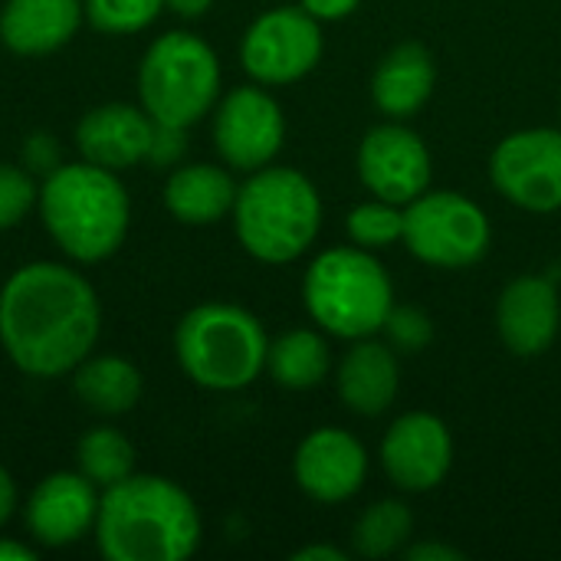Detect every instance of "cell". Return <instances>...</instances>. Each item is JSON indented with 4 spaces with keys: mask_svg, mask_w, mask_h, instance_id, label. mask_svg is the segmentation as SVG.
<instances>
[{
    "mask_svg": "<svg viewBox=\"0 0 561 561\" xmlns=\"http://www.w3.org/2000/svg\"><path fill=\"white\" fill-rule=\"evenodd\" d=\"M362 0H299V7L306 13H312L319 23H335V20H345L358 10Z\"/></svg>",
    "mask_w": 561,
    "mask_h": 561,
    "instance_id": "32",
    "label": "cell"
},
{
    "mask_svg": "<svg viewBox=\"0 0 561 561\" xmlns=\"http://www.w3.org/2000/svg\"><path fill=\"white\" fill-rule=\"evenodd\" d=\"M302 299L316 325L335 339L358 342L385 329L394 286L371 250L332 247L309 263Z\"/></svg>",
    "mask_w": 561,
    "mask_h": 561,
    "instance_id": "5",
    "label": "cell"
},
{
    "mask_svg": "<svg viewBox=\"0 0 561 561\" xmlns=\"http://www.w3.org/2000/svg\"><path fill=\"white\" fill-rule=\"evenodd\" d=\"M401 385L398 352L391 345L358 339L339 365V398L348 411L362 417L385 414Z\"/></svg>",
    "mask_w": 561,
    "mask_h": 561,
    "instance_id": "19",
    "label": "cell"
},
{
    "mask_svg": "<svg viewBox=\"0 0 561 561\" xmlns=\"http://www.w3.org/2000/svg\"><path fill=\"white\" fill-rule=\"evenodd\" d=\"M154 138V118L128 102H105L82 115L76 125V145L82 161L108 171H125L148 161Z\"/></svg>",
    "mask_w": 561,
    "mask_h": 561,
    "instance_id": "16",
    "label": "cell"
},
{
    "mask_svg": "<svg viewBox=\"0 0 561 561\" xmlns=\"http://www.w3.org/2000/svg\"><path fill=\"white\" fill-rule=\"evenodd\" d=\"M102 306L72 266L36 260L0 289V345L30 378L72 375L95 348Z\"/></svg>",
    "mask_w": 561,
    "mask_h": 561,
    "instance_id": "1",
    "label": "cell"
},
{
    "mask_svg": "<svg viewBox=\"0 0 561 561\" xmlns=\"http://www.w3.org/2000/svg\"><path fill=\"white\" fill-rule=\"evenodd\" d=\"M437 82L434 56L424 43H398L371 76V99L378 112L394 122L417 115Z\"/></svg>",
    "mask_w": 561,
    "mask_h": 561,
    "instance_id": "20",
    "label": "cell"
},
{
    "mask_svg": "<svg viewBox=\"0 0 561 561\" xmlns=\"http://www.w3.org/2000/svg\"><path fill=\"white\" fill-rule=\"evenodd\" d=\"M39 187L33 184L30 171L16 164H0V230L16 227L36 207Z\"/></svg>",
    "mask_w": 561,
    "mask_h": 561,
    "instance_id": "28",
    "label": "cell"
},
{
    "mask_svg": "<svg viewBox=\"0 0 561 561\" xmlns=\"http://www.w3.org/2000/svg\"><path fill=\"white\" fill-rule=\"evenodd\" d=\"M204 526L194 500L168 477L131 473L102 490L95 546L108 561H184Z\"/></svg>",
    "mask_w": 561,
    "mask_h": 561,
    "instance_id": "2",
    "label": "cell"
},
{
    "mask_svg": "<svg viewBox=\"0 0 561 561\" xmlns=\"http://www.w3.org/2000/svg\"><path fill=\"white\" fill-rule=\"evenodd\" d=\"M164 0H85L82 10L89 23L102 33L125 36L151 26L161 13Z\"/></svg>",
    "mask_w": 561,
    "mask_h": 561,
    "instance_id": "27",
    "label": "cell"
},
{
    "mask_svg": "<svg viewBox=\"0 0 561 561\" xmlns=\"http://www.w3.org/2000/svg\"><path fill=\"white\" fill-rule=\"evenodd\" d=\"M39 217L56 247L76 263H102L128 237L131 204L118 171L92 161L59 164L46 174L39 197Z\"/></svg>",
    "mask_w": 561,
    "mask_h": 561,
    "instance_id": "3",
    "label": "cell"
},
{
    "mask_svg": "<svg viewBox=\"0 0 561 561\" xmlns=\"http://www.w3.org/2000/svg\"><path fill=\"white\" fill-rule=\"evenodd\" d=\"M0 561H36V549L16 539H0Z\"/></svg>",
    "mask_w": 561,
    "mask_h": 561,
    "instance_id": "37",
    "label": "cell"
},
{
    "mask_svg": "<svg viewBox=\"0 0 561 561\" xmlns=\"http://www.w3.org/2000/svg\"><path fill=\"white\" fill-rule=\"evenodd\" d=\"M385 332L394 352L401 355H417L431 345L434 339V322L414 309V306H391L388 319H385Z\"/></svg>",
    "mask_w": 561,
    "mask_h": 561,
    "instance_id": "29",
    "label": "cell"
},
{
    "mask_svg": "<svg viewBox=\"0 0 561 561\" xmlns=\"http://www.w3.org/2000/svg\"><path fill=\"white\" fill-rule=\"evenodd\" d=\"M404 243L427 266H473L490 250V217L467 194L424 191L404 207Z\"/></svg>",
    "mask_w": 561,
    "mask_h": 561,
    "instance_id": "8",
    "label": "cell"
},
{
    "mask_svg": "<svg viewBox=\"0 0 561 561\" xmlns=\"http://www.w3.org/2000/svg\"><path fill=\"white\" fill-rule=\"evenodd\" d=\"M72 388L79 401L95 414H128L141 398V371L118 355H89L72 371Z\"/></svg>",
    "mask_w": 561,
    "mask_h": 561,
    "instance_id": "22",
    "label": "cell"
},
{
    "mask_svg": "<svg viewBox=\"0 0 561 561\" xmlns=\"http://www.w3.org/2000/svg\"><path fill=\"white\" fill-rule=\"evenodd\" d=\"M348 556L335 546H306L299 552H293V561H345Z\"/></svg>",
    "mask_w": 561,
    "mask_h": 561,
    "instance_id": "35",
    "label": "cell"
},
{
    "mask_svg": "<svg viewBox=\"0 0 561 561\" xmlns=\"http://www.w3.org/2000/svg\"><path fill=\"white\" fill-rule=\"evenodd\" d=\"M76 463L85 480L108 490L135 473V447L115 427H92L76 447Z\"/></svg>",
    "mask_w": 561,
    "mask_h": 561,
    "instance_id": "24",
    "label": "cell"
},
{
    "mask_svg": "<svg viewBox=\"0 0 561 561\" xmlns=\"http://www.w3.org/2000/svg\"><path fill=\"white\" fill-rule=\"evenodd\" d=\"M237 184L227 168L217 164H184L171 171L164 184V207L174 220L187 227H207L233 214Z\"/></svg>",
    "mask_w": 561,
    "mask_h": 561,
    "instance_id": "21",
    "label": "cell"
},
{
    "mask_svg": "<svg viewBox=\"0 0 561 561\" xmlns=\"http://www.w3.org/2000/svg\"><path fill=\"white\" fill-rule=\"evenodd\" d=\"M388 480L404 493H427L444 483L454 463V440L440 417L414 411L398 417L381 440Z\"/></svg>",
    "mask_w": 561,
    "mask_h": 561,
    "instance_id": "13",
    "label": "cell"
},
{
    "mask_svg": "<svg viewBox=\"0 0 561 561\" xmlns=\"http://www.w3.org/2000/svg\"><path fill=\"white\" fill-rule=\"evenodd\" d=\"M210 3H214V0H164V7H168L171 13H178V16H187V20H194V16H204V13L210 10Z\"/></svg>",
    "mask_w": 561,
    "mask_h": 561,
    "instance_id": "36",
    "label": "cell"
},
{
    "mask_svg": "<svg viewBox=\"0 0 561 561\" xmlns=\"http://www.w3.org/2000/svg\"><path fill=\"white\" fill-rule=\"evenodd\" d=\"M345 230L362 250H388L404 240V207L375 197L345 217Z\"/></svg>",
    "mask_w": 561,
    "mask_h": 561,
    "instance_id": "26",
    "label": "cell"
},
{
    "mask_svg": "<svg viewBox=\"0 0 561 561\" xmlns=\"http://www.w3.org/2000/svg\"><path fill=\"white\" fill-rule=\"evenodd\" d=\"M286 138L279 102L260 85L230 89L214 112V145L227 168L260 171L273 164Z\"/></svg>",
    "mask_w": 561,
    "mask_h": 561,
    "instance_id": "11",
    "label": "cell"
},
{
    "mask_svg": "<svg viewBox=\"0 0 561 561\" xmlns=\"http://www.w3.org/2000/svg\"><path fill=\"white\" fill-rule=\"evenodd\" d=\"M13 510H16V486H13L10 473L0 467V526H7Z\"/></svg>",
    "mask_w": 561,
    "mask_h": 561,
    "instance_id": "34",
    "label": "cell"
},
{
    "mask_svg": "<svg viewBox=\"0 0 561 561\" xmlns=\"http://www.w3.org/2000/svg\"><path fill=\"white\" fill-rule=\"evenodd\" d=\"M319 227L322 197L296 168L266 164L237 187L233 230L240 247L260 263L283 266L299 260L316 243Z\"/></svg>",
    "mask_w": 561,
    "mask_h": 561,
    "instance_id": "4",
    "label": "cell"
},
{
    "mask_svg": "<svg viewBox=\"0 0 561 561\" xmlns=\"http://www.w3.org/2000/svg\"><path fill=\"white\" fill-rule=\"evenodd\" d=\"M293 473L299 490L316 503H345L352 500L368 477V454L342 427H319L312 431L296 457Z\"/></svg>",
    "mask_w": 561,
    "mask_h": 561,
    "instance_id": "14",
    "label": "cell"
},
{
    "mask_svg": "<svg viewBox=\"0 0 561 561\" xmlns=\"http://www.w3.org/2000/svg\"><path fill=\"white\" fill-rule=\"evenodd\" d=\"M322 59V26L302 7H276L250 23L240 43V62L260 85H289L306 79Z\"/></svg>",
    "mask_w": 561,
    "mask_h": 561,
    "instance_id": "9",
    "label": "cell"
},
{
    "mask_svg": "<svg viewBox=\"0 0 561 561\" xmlns=\"http://www.w3.org/2000/svg\"><path fill=\"white\" fill-rule=\"evenodd\" d=\"M559 293L546 276H519L503 289L496 306V329L513 355L536 358L549 352L559 335Z\"/></svg>",
    "mask_w": 561,
    "mask_h": 561,
    "instance_id": "17",
    "label": "cell"
},
{
    "mask_svg": "<svg viewBox=\"0 0 561 561\" xmlns=\"http://www.w3.org/2000/svg\"><path fill=\"white\" fill-rule=\"evenodd\" d=\"M82 13V0H7L0 39L16 56H46L76 36Z\"/></svg>",
    "mask_w": 561,
    "mask_h": 561,
    "instance_id": "18",
    "label": "cell"
},
{
    "mask_svg": "<svg viewBox=\"0 0 561 561\" xmlns=\"http://www.w3.org/2000/svg\"><path fill=\"white\" fill-rule=\"evenodd\" d=\"M184 131L187 128H171V125H158L154 122V138H151V151H148V161L158 164V168H168L174 164L181 154H184Z\"/></svg>",
    "mask_w": 561,
    "mask_h": 561,
    "instance_id": "30",
    "label": "cell"
},
{
    "mask_svg": "<svg viewBox=\"0 0 561 561\" xmlns=\"http://www.w3.org/2000/svg\"><path fill=\"white\" fill-rule=\"evenodd\" d=\"M99 486L82 473H53L36 483L26 503L30 536L46 549H62L79 542L89 529H95L99 516Z\"/></svg>",
    "mask_w": 561,
    "mask_h": 561,
    "instance_id": "15",
    "label": "cell"
},
{
    "mask_svg": "<svg viewBox=\"0 0 561 561\" xmlns=\"http://www.w3.org/2000/svg\"><path fill=\"white\" fill-rule=\"evenodd\" d=\"M411 529H414L411 510L398 500H381L358 516L352 542L362 559H388L408 546Z\"/></svg>",
    "mask_w": 561,
    "mask_h": 561,
    "instance_id": "25",
    "label": "cell"
},
{
    "mask_svg": "<svg viewBox=\"0 0 561 561\" xmlns=\"http://www.w3.org/2000/svg\"><path fill=\"white\" fill-rule=\"evenodd\" d=\"M408 561H463L467 556L454 546H440V542H417L411 549H404Z\"/></svg>",
    "mask_w": 561,
    "mask_h": 561,
    "instance_id": "33",
    "label": "cell"
},
{
    "mask_svg": "<svg viewBox=\"0 0 561 561\" xmlns=\"http://www.w3.org/2000/svg\"><path fill=\"white\" fill-rule=\"evenodd\" d=\"M431 151L404 122L375 125L358 145V178L381 201L408 207L431 191Z\"/></svg>",
    "mask_w": 561,
    "mask_h": 561,
    "instance_id": "12",
    "label": "cell"
},
{
    "mask_svg": "<svg viewBox=\"0 0 561 561\" xmlns=\"http://www.w3.org/2000/svg\"><path fill=\"white\" fill-rule=\"evenodd\" d=\"M493 187L529 214L561 210V128L506 135L490 158Z\"/></svg>",
    "mask_w": 561,
    "mask_h": 561,
    "instance_id": "10",
    "label": "cell"
},
{
    "mask_svg": "<svg viewBox=\"0 0 561 561\" xmlns=\"http://www.w3.org/2000/svg\"><path fill=\"white\" fill-rule=\"evenodd\" d=\"M138 95L158 125L191 128L220 99V59L201 36L171 30L145 49Z\"/></svg>",
    "mask_w": 561,
    "mask_h": 561,
    "instance_id": "7",
    "label": "cell"
},
{
    "mask_svg": "<svg viewBox=\"0 0 561 561\" xmlns=\"http://www.w3.org/2000/svg\"><path fill=\"white\" fill-rule=\"evenodd\" d=\"M23 164H26L30 171H43V174L56 171V168L62 164V161H59L56 138H53V135H33V138L26 141V148H23Z\"/></svg>",
    "mask_w": 561,
    "mask_h": 561,
    "instance_id": "31",
    "label": "cell"
},
{
    "mask_svg": "<svg viewBox=\"0 0 561 561\" xmlns=\"http://www.w3.org/2000/svg\"><path fill=\"white\" fill-rule=\"evenodd\" d=\"M184 375L207 391H240L266 368L270 339L253 312L233 302L194 306L174 332Z\"/></svg>",
    "mask_w": 561,
    "mask_h": 561,
    "instance_id": "6",
    "label": "cell"
},
{
    "mask_svg": "<svg viewBox=\"0 0 561 561\" xmlns=\"http://www.w3.org/2000/svg\"><path fill=\"white\" fill-rule=\"evenodd\" d=\"M329 365H332L329 345L312 329H293L279 335L266 352L270 375L276 378V385L289 391H309L322 385V378L329 375Z\"/></svg>",
    "mask_w": 561,
    "mask_h": 561,
    "instance_id": "23",
    "label": "cell"
}]
</instances>
